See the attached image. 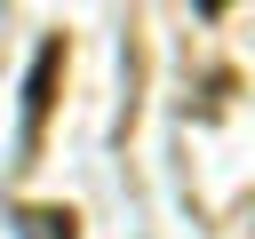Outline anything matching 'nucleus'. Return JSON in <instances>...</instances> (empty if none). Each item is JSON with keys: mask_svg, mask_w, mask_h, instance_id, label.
Instances as JSON below:
<instances>
[{"mask_svg": "<svg viewBox=\"0 0 255 239\" xmlns=\"http://www.w3.org/2000/svg\"><path fill=\"white\" fill-rule=\"evenodd\" d=\"M56 80H64V40H48L32 56V80H24V159L40 151V127H48V104H56Z\"/></svg>", "mask_w": 255, "mask_h": 239, "instance_id": "nucleus-1", "label": "nucleus"}, {"mask_svg": "<svg viewBox=\"0 0 255 239\" xmlns=\"http://www.w3.org/2000/svg\"><path fill=\"white\" fill-rule=\"evenodd\" d=\"M32 223H40V239H80V215L72 207H40Z\"/></svg>", "mask_w": 255, "mask_h": 239, "instance_id": "nucleus-2", "label": "nucleus"}]
</instances>
